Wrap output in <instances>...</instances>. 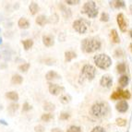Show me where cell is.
Instances as JSON below:
<instances>
[{
  "instance_id": "obj_41",
  "label": "cell",
  "mask_w": 132,
  "mask_h": 132,
  "mask_svg": "<svg viewBox=\"0 0 132 132\" xmlns=\"http://www.w3.org/2000/svg\"><path fill=\"white\" fill-rule=\"evenodd\" d=\"M51 132H63L60 128H53V129L51 130Z\"/></svg>"
},
{
  "instance_id": "obj_19",
  "label": "cell",
  "mask_w": 132,
  "mask_h": 132,
  "mask_svg": "<svg viewBox=\"0 0 132 132\" xmlns=\"http://www.w3.org/2000/svg\"><path fill=\"white\" fill-rule=\"evenodd\" d=\"M111 39H112V42L114 44H118L120 42V39H119L118 33H117V30H112L111 31Z\"/></svg>"
},
{
  "instance_id": "obj_16",
  "label": "cell",
  "mask_w": 132,
  "mask_h": 132,
  "mask_svg": "<svg viewBox=\"0 0 132 132\" xmlns=\"http://www.w3.org/2000/svg\"><path fill=\"white\" fill-rule=\"evenodd\" d=\"M22 81H23V78L20 75H19V74H15V75H13L12 78H11V82L13 84H16V85L21 84Z\"/></svg>"
},
{
  "instance_id": "obj_42",
  "label": "cell",
  "mask_w": 132,
  "mask_h": 132,
  "mask_svg": "<svg viewBox=\"0 0 132 132\" xmlns=\"http://www.w3.org/2000/svg\"><path fill=\"white\" fill-rule=\"evenodd\" d=\"M129 10H130V13L132 14V5H131V6H130V7H129Z\"/></svg>"
},
{
  "instance_id": "obj_4",
  "label": "cell",
  "mask_w": 132,
  "mask_h": 132,
  "mask_svg": "<svg viewBox=\"0 0 132 132\" xmlns=\"http://www.w3.org/2000/svg\"><path fill=\"white\" fill-rule=\"evenodd\" d=\"M83 13H85L89 18H96L98 15V10L96 9V4L93 1H88L83 6Z\"/></svg>"
},
{
  "instance_id": "obj_13",
  "label": "cell",
  "mask_w": 132,
  "mask_h": 132,
  "mask_svg": "<svg viewBox=\"0 0 132 132\" xmlns=\"http://www.w3.org/2000/svg\"><path fill=\"white\" fill-rule=\"evenodd\" d=\"M59 78H60V76L58 75L55 71H53V70L47 72L46 75H45V79H46L47 80H53V79H59Z\"/></svg>"
},
{
  "instance_id": "obj_28",
  "label": "cell",
  "mask_w": 132,
  "mask_h": 132,
  "mask_svg": "<svg viewBox=\"0 0 132 132\" xmlns=\"http://www.w3.org/2000/svg\"><path fill=\"white\" fill-rule=\"evenodd\" d=\"M117 71H118L119 73H121V74L125 73V71H126V64H125V63H119V64L117 65Z\"/></svg>"
},
{
  "instance_id": "obj_3",
  "label": "cell",
  "mask_w": 132,
  "mask_h": 132,
  "mask_svg": "<svg viewBox=\"0 0 132 132\" xmlns=\"http://www.w3.org/2000/svg\"><path fill=\"white\" fill-rule=\"evenodd\" d=\"M94 63L97 67L102 69H107L112 64V60L105 54H100L94 56Z\"/></svg>"
},
{
  "instance_id": "obj_32",
  "label": "cell",
  "mask_w": 132,
  "mask_h": 132,
  "mask_svg": "<svg viewBox=\"0 0 132 132\" xmlns=\"http://www.w3.org/2000/svg\"><path fill=\"white\" fill-rule=\"evenodd\" d=\"M117 125L119 126V127H125V126L127 125V120L124 118H117Z\"/></svg>"
},
{
  "instance_id": "obj_2",
  "label": "cell",
  "mask_w": 132,
  "mask_h": 132,
  "mask_svg": "<svg viewBox=\"0 0 132 132\" xmlns=\"http://www.w3.org/2000/svg\"><path fill=\"white\" fill-rule=\"evenodd\" d=\"M90 114L93 116L94 117L97 118H100V117H105L106 114L109 112V107H108V104L104 102H98V103H95L92 107H90Z\"/></svg>"
},
{
  "instance_id": "obj_36",
  "label": "cell",
  "mask_w": 132,
  "mask_h": 132,
  "mask_svg": "<svg viewBox=\"0 0 132 132\" xmlns=\"http://www.w3.org/2000/svg\"><path fill=\"white\" fill-rule=\"evenodd\" d=\"M69 114H68V113H62L61 114H60L59 118L61 119V120H67V119L69 118Z\"/></svg>"
},
{
  "instance_id": "obj_8",
  "label": "cell",
  "mask_w": 132,
  "mask_h": 132,
  "mask_svg": "<svg viewBox=\"0 0 132 132\" xmlns=\"http://www.w3.org/2000/svg\"><path fill=\"white\" fill-rule=\"evenodd\" d=\"M117 24H118V26H119V29H120L123 32H125V31H127V22H126L123 14L119 13L117 17Z\"/></svg>"
},
{
  "instance_id": "obj_26",
  "label": "cell",
  "mask_w": 132,
  "mask_h": 132,
  "mask_svg": "<svg viewBox=\"0 0 132 132\" xmlns=\"http://www.w3.org/2000/svg\"><path fill=\"white\" fill-rule=\"evenodd\" d=\"M113 5H114V7L116 9H121V7H125V2L121 1V0H117V1L113 2Z\"/></svg>"
},
{
  "instance_id": "obj_9",
  "label": "cell",
  "mask_w": 132,
  "mask_h": 132,
  "mask_svg": "<svg viewBox=\"0 0 132 132\" xmlns=\"http://www.w3.org/2000/svg\"><path fill=\"white\" fill-rule=\"evenodd\" d=\"M113 83V79L109 75H104L102 77L100 80V84L104 88H110Z\"/></svg>"
},
{
  "instance_id": "obj_11",
  "label": "cell",
  "mask_w": 132,
  "mask_h": 132,
  "mask_svg": "<svg viewBox=\"0 0 132 132\" xmlns=\"http://www.w3.org/2000/svg\"><path fill=\"white\" fill-rule=\"evenodd\" d=\"M43 43H44V45L47 47L52 46L54 44V43H55L54 37L52 35H44L43 36Z\"/></svg>"
},
{
  "instance_id": "obj_40",
  "label": "cell",
  "mask_w": 132,
  "mask_h": 132,
  "mask_svg": "<svg viewBox=\"0 0 132 132\" xmlns=\"http://www.w3.org/2000/svg\"><path fill=\"white\" fill-rule=\"evenodd\" d=\"M66 3L68 5H77L79 3V0H75V1H74V0H67Z\"/></svg>"
},
{
  "instance_id": "obj_39",
  "label": "cell",
  "mask_w": 132,
  "mask_h": 132,
  "mask_svg": "<svg viewBox=\"0 0 132 132\" xmlns=\"http://www.w3.org/2000/svg\"><path fill=\"white\" fill-rule=\"evenodd\" d=\"M92 132H105V130H104V128H102V127H95L92 130Z\"/></svg>"
},
{
  "instance_id": "obj_14",
  "label": "cell",
  "mask_w": 132,
  "mask_h": 132,
  "mask_svg": "<svg viewBox=\"0 0 132 132\" xmlns=\"http://www.w3.org/2000/svg\"><path fill=\"white\" fill-rule=\"evenodd\" d=\"M6 97H7V99L11 100V101H13V102L19 101V94L16 93V92H14V90L9 92V93H6Z\"/></svg>"
},
{
  "instance_id": "obj_10",
  "label": "cell",
  "mask_w": 132,
  "mask_h": 132,
  "mask_svg": "<svg viewBox=\"0 0 132 132\" xmlns=\"http://www.w3.org/2000/svg\"><path fill=\"white\" fill-rule=\"evenodd\" d=\"M128 109V104L126 101H120L117 103V110L120 113H125L127 112Z\"/></svg>"
},
{
  "instance_id": "obj_34",
  "label": "cell",
  "mask_w": 132,
  "mask_h": 132,
  "mask_svg": "<svg viewBox=\"0 0 132 132\" xmlns=\"http://www.w3.org/2000/svg\"><path fill=\"white\" fill-rule=\"evenodd\" d=\"M101 20L102 21H104V22L108 21V20H109V15H108L107 13H105V12H104L101 16Z\"/></svg>"
},
{
  "instance_id": "obj_18",
  "label": "cell",
  "mask_w": 132,
  "mask_h": 132,
  "mask_svg": "<svg viewBox=\"0 0 132 132\" xmlns=\"http://www.w3.org/2000/svg\"><path fill=\"white\" fill-rule=\"evenodd\" d=\"M29 9H30V12H31V15H35L39 10V6L35 2H31L29 6Z\"/></svg>"
},
{
  "instance_id": "obj_35",
  "label": "cell",
  "mask_w": 132,
  "mask_h": 132,
  "mask_svg": "<svg viewBox=\"0 0 132 132\" xmlns=\"http://www.w3.org/2000/svg\"><path fill=\"white\" fill-rule=\"evenodd\" d=\"M31 106L28 104V103H24L23 104V107H22V112H27V111L31 110Z\"/></svg>"
},
{
  "instance_id": "obj_6",
  "label": "cell",
  "mask_w": 132,
  "mask_h": 132,
  "mask_svg": "<svg viewBox=\"0 0 132 132\" xmlns=\"http://www.w3.org/2000/svg\"><path fill=\"white\" fill-rule=\"evenodd\" d=\"M87 23L83 20H77L73 22V29L79 33H85L87 31Z\"/></svg>"
},
{
  "instance_id": "obj_37",
  "label": "cell",
  "mask_w": 132,
  "mask_h": 132,
  "mask_svg": "<svg viewBox=\"0 0 132 132\" xmlns=\"http://www.w3.org/2000/svg\"><path fill=\"white\" fill-rule=\"evenodd\" d=\"M114 55H116L117 57H121V56H123V51H122L120 48L117 49V50H116V52H114Z\"/></svg>"
},
{
  "instance_id": "obj_5",
  "label": "cell",
  "mask_w": 132,
  "mask_h": 132,
  "mask_svg": "<svg viewBox=\"0 0 132 132\" xmlns=\"http://www.w3.org/2000/svg\"><path fill=\"white\" fill-rule=\"evenodd\" d=\"M95 74H96V69L92 65H85V66L82 68L81 70V76L86 79H89V80H92V79H94Z\"/></svg>"
},
{
  "instance_id": "obj_30",
  "label": "cell",
  "mask_w": 132,
  "mask_h": 132,
  "mask_svg": "<svg viewBox=\"0 0 132 132\" xmlns=\"http://www.w3.org/2000/svg\"><path fill=\"white\" fill-rule=\"evenodd\" d=\"M61 9H63V11H62V13H63V15H64V17H70L71 16V13H70V10L68 9H67L65 6H61Z\"/></svg>"
},
{
  "instance_id": "obj_38",
  "label": "cell",
  "mask_w": 132,
  "mask_h": 132,
  "mask_svg": "<svg viewBox=\"0 0 132 132\" xmlns=\"http://www.w3.org/2000/svg\"><path fill=\"white\" fill-rule=\"evenodd\" d=\"M130 93L128 92V90H123V99H129L130 98Z\"/></svg>"
},
{
  "instance_id": "obj_20",
  "label": "cell",
  "mask_w": 132,
  "mask_h": 132,
  "mask_svg": "<svg viewBox=\"0 0 132 132\" xmlns=\"http://www.w3.org/2000/svg\"><path fill=\"white\" fill-rule=\"evenodd\" d=\"M22 44H23V47H24L25 50L28 51L32 47L33 41L31 39H26V40H24V41H22Z\"/></svg>"
},
{
  "instance_id": "obj_44",
  "label": "cell",
  "mask_w": 132,
  "mask_h": 132,
  "mask_svg": "<svg viewBox=\"0 0 132 132\" xmlns=\"http://www.w3.org/2000/svg\"><path fill=\"white\" fill-rule=\"evenodd\" d=\"M130 36H131V38H132V30L130 31Z\"/></svg>"
},
{
  "instance_id": "obj_12",
  "label": "cell",
  "mask_w": 132,
  "mask_h": 132,
  "mask_svg": "<svg viewBox=\"0 0 132 132\" xmlns=\"http://www.w3.org/2000/svg\"><path fill=\"white\" fill-rule=\"evenodd\" d=\"M18 26L20 27V29H23V30H26L30 27V22L27 19L25 18H21L18 21Z\"/></svg>"
},
{
  "instance_id": "obj_21",
  "label": "cell",
  "mask_w": 132,
  "mask_h": 132,
  "mask_svg": "<svg viewBox=\"0 0 132 132\" xmlns=\"http://www.w3.org/2000/svg\"><path fill=\"white\" fill-rule=\"evenodd\" d=\"M76 56H77V55L73 51H67L66 53H65V60L66 61H71Z\"/></svg>"
},
{
  "instance_id": "obj_25",
  "label": "cell",
  "mask_w": 132,
  "mask_h": 132,
  "mask_svg": "<svg viewBox=\"0 0 132 132\" xmlns=\"http://www.w3.org/2000/svg\"><path fill=\"white\" fill-rule=\"evenodd\" d=\"M53 118H54V116L52 114H42V117H41V119L44 122H49L51 119H53Z\"/></svg>"
},
{
  "instance_id": "obj_7",
  "label": "cell",
  "mask_w": 132,
  "mask_h": 132,
  "mask_svg": "<svg viewBox=\"0 0 132 132\" xmlns=\"http://www.w3.org/2000/svg\"><path fill=\"white\" fill-rule=\"evenodd\" d=\"M63 90H64V88L59 85H57V84H53V83L49 84V92H50L51 94L58 95V94H60Z\"/></svg>"
},
{
  "instance_id": "obj_22",
  "label": "cell",
  "mask_w": 132,
  "mask_h": 132,
  "mask_svg": "<svg viewBox=\"0 0 132 132\" xmlns=\"http://www.w3.org/2000/svg\"><path fill=\"white\" fill-rule=\"evenodd\" d=\"M128 79H128V77L127 75L121 76V77H120V79H119V80H118L120 86H121V87H126V86L128 85Z\"/></svg>"
},
{
  "instance_id": "obj_15",
  "label": "cell",
  "mask_w": 132,
  "mask_h": 132,
  "mask_svg": "<svg viewBox=\"0 0 132 132\" xmlns=\"http://www.w3.org/2000/svg\"><path fill=\"white\" fill-rule=\"evenodd\" d=\"M35 22L37 23L39 26H44V25L46 24V22H47V18L45 17L44 15H40L38 16L37 18H36L35 20Z\"/></svg>"
},
{
  "instance_id": "obj_33",
  "label": "cell",
  "mask_w": 132,
  "mask_h": 132,
  "mask_svg": "<svg viewBox=\"0 0 132 132\" xmlns=\"http://www.w3.org/2000/svg\"><path fill=\"white\" fill-rule=\"evenodd\" d=\"M44 129H45V128H44V127L42 125H38L34 128V131L35 132H44Z\"/></svg>"
},
{
  "instance_id": "obj_1",
  "label": "cell",
  "mask_w": 132,
  "mask_h": 132,
  "mask_svg": "<svg viewBox=\"0 0 132 132\" xmlns=\"http://www.w3.org/2000/svg\"><path fill=\"white\" fill-rule=\"evenodd\" d=\"M101 48V42L96 38H85L81 42V49L85 53H93Z\"/></svg>"
},
{
  "instance_id": "obj_23",
  "label": "cell",
  "mask_w": 132,
  "mask_h": 132,
  "mask_svg": "<svg viewBox=\"0 0 132 132\" xmlns=\"http://www.w3.org/2000/svg\"><path fill=\"white\" fill-rule=\"evenodd\" d=\"M19 109V104H11L10 105L7 107V111L10 113L11 114H13L16 111Z\"/></svg>"
},
{
  "instance_id": "obj_31",
  "label": "cell",
  "mask_w": 132,
  "mask_h": 132,
  "mask_svg": "<svg viewBox=\"0 0 132 132\" xmlns=\"http://www.w3.org/2000/svg\"><path fill=\"white\" fill-rule=\"evenodd\" d=\"M67 132H81V128L77 126H71L70 128L67 130Z\"/></svg>"
},
{
  "instance_id": "obj_24",
  "label": "cell",
  "mask_w": 132,
  "mask_h": 132,
  "mask_svg": "<svg viewBox=\"0 0 132 132\" xmlns=\"http://www.w3.org/2000/svg\"><path fill=\"white\" fill-rule=\"evenodd\" d=\"M30 67H31V65L29 63H23L22 65L19 66V70H20L21 72H27L29 70Z\"/></svg>"
},
{
  "instance_id": "obj_43",
  "label": "cell",
  "mask_w": 132,
  "mask_h": 132,
  "mask_svg": "<svg viewBox=\"0 0 132 132\" xmlns=\"http://www.w3.org/2000/svg\"><path fill=\"white\" fill-rule=\"evenodd\" d=\"M129 47H130V51H131V52H132V44H130Z\"/></svg>"
},
{
  "instance_id": "obj_29",
  "label": "cell",
  "mask_w": 132,
  "mask_h": 132,
  "mask_svg": "<svg viewBox=\"0 0 132 132\" xmlns=\"http://www.w3.org/2000/svg\"><path fill=\"white\" fill-rule=\"evenodd\" d=\"M60 102H61L62 104H67L69 103V101H70V97L68 96V95L65 94V95H62L61 97H60Z\"/></svg>"
},
{
  "instance_id": "obj_27",
  "label": "cell",
  "mask_w": 132,
  "mask_h": 132,
  "mask_svg": "<svg viewBox=\"0 0 132 132\" xmlns=\"http://www.w3.org/2000/svg\"><path fill=\"white\" fill-rule=\"evenodd\" d=\"M44 109L45 111H48V112H51V111L55 110V105L51 103H45L44 105Z\"/></svg>"
},
{
  "instance_id": "obj_17",
  "label": "cell",
  "mask_w": 132,
  "mask_h": 132,
  "mask_svg": "<svg viewBox=\"0 0 132 132\" xmlns=\"http://www.w3.org/2000/svg\"><path fill=\"white\" fill-rule=\"evenodd\" d=\"M111 99L112 100H119L123 99V90H117L114 93H113V94L111 95Z\"/></svg>"
}]
</instances>
